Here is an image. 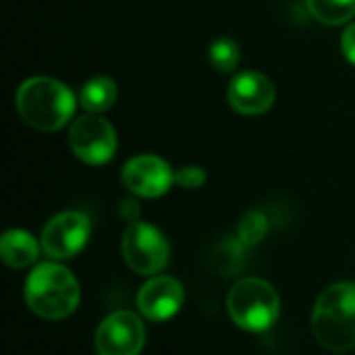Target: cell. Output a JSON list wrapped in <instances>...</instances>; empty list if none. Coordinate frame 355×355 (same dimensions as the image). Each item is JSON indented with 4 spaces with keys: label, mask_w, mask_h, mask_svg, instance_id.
<instances>
[{
    "label": "cell",
    "mask_w": 355,
    "mask_h": 355,
    "mask_svg": "<svg viewBox=\"0 0 355 355\" xmlns=\"http://www.w3.org/2000/svg\"><path fill=\"white\" fill-rule=\"evenodd\" d=\"M15 102L21 119L44 133L62 129L75 112L73 92L52 77L25 79L17 89Z\"/></svg>",
    "instance_id": "obj_1"
},
{
    "label": "cell",
    "mask_w": 355,
    "mask_h": 355,
    "mask_svg": "<svg viewBox=\"0 0 355 355\" xmlns=\"http://www.w3.org/2000/svg\"><path fill=\"white\" fill-rule=\"evenodd\" d=\"M312 333L316 341L335 354L355 347V285L337 283L320 293L312 310Z\"/></svg>",
    "instance_id": "obj_2"
},
{
    "label": "cell",
    "mask_w": 355,
    "mask_h": 355,
    "mask_svg": "<svg viewBox=\"0 0 355 355\" xmlns=\"http://www.w3.org/2000/svg\"><path fill=\"white\" fill-rule=\"evenodd\" d=\"M79 283L73 272L56 262H44L33 268L25 283V302L29 310L46 320H62L79 306Z\"/></svg>",
    "instance_id": "obj_3"
},
{
    "label": "cell",
    "mask_w": 355,
    "mask_h": 355,
    "mask_svg": "<svg viewBox=\"0 0 355 355\" xmlns=\"http://www.w3.org/2000/svg\"><path fill=\"white\" fill-rule=\"evenodd\" d=\"M227 310L233 322L250 333L268 331L281 312V300L275 287L262 279H241L227 297Z\"/></svg>",
    "instance_id": "obj_4"
},
{
    "label": "cell",
    "mask_w": 355,
    "mask_h": 355,
    "mask_svg": "<svg viewBox=\"0 0 355 355\" xmlns=\"http://www.w3.org/2000/svg\"><path fill=\"white\" fill-rule=\"evenodd\" d=\"M171 248L166 237L148 223H131L123 235V258L131 270L150 277L168 264Z\"/></svg>",
    "instance_id": "obj_5"
},
{
    "label": "cell",
    "mask_w": 355,
    "mask_h": 355,
    "mask_svg": "<svg viewBox=\"0 0 355 355\" xmlns=\"http://www.w3.org/2000/svg\"><path fill=\"white\" fill-rule=\"evenodd\" d=\"M69 146L81 162L100 166L114 156L116 133L106 119L96 114H85L71 125Z\"/></svg>",
    "instance_id": "obj_6"
},
{
    "label": "cell",
    "mask_w": 355,
    "mask_h": 355,
    "mask_svg": "<svg viewBox=\"0 0 355 355\" xmlns=\"http://www.w3.org/2000/svg\"><path fill=\"white\" fill-rule=\"evenodd\" d=\"M92 233L89 216L83 212H60L50 218L42 231V252L52 260H69L77 256Z\"/></svg>",
    "instance_id": "obj_7"
},
{
    "label": "cell",
    "mask_w": 355,
    "mask_h": 355,
    "mask_svg": "<svg viewBox=\"0 0 355 355\" xmlns=\"http://www.w3.org/2000/svg\"><path fill=\"white\" fill-rule=\"evenodd\" d=\"M98 355H139L146 343V329L137 314L114 312L102 320L94 337Z\"/></svg>",
    "instance_id": "obj_8"
},
{
    "label": "cell",
    "mask_w": 355,
    "mask_h": 355,
    "mask_svg": "<svg viewBox=\"0 0 355 355\" xmlns=\"http://www.w3.org/2000/svg\"><path fill=\"white\" fill-rule=\"evenodd\" d=\"M123 183L139 198H160L175 183V173L160 156L141 154L123 166Z\"/></svg>",
    "instance_id": "obj_9"
},
{
    "label": "cell",
    "mask_w": 355,
    "mask_h": 355,
    "mask_svg": "<svg viewBox=\"0 0 355 355\" xmlns=\"http://www.w3.org/2000/svg\"><path fill=\"white\" fill-rule=\"evenodd\" d=\"M227 98L235 112L245 116H258L275 104L277 89L266 75L258 71H245L233 77Z\"/></svg>",
    "instance_id": "obj_10"
},
{
    "label": "cell",
    "mask_w": 355,
    "mask_h": 355,
    "mask_svg": "<svg viewBox=\"0 0 355 355\" xmlns=\"http://www.w3.org/2000/svg\"><path fill=\"white\" fill-rule=\"evenodd\" d=\"M181 304L183 287L173 277H154L137 293V308L152 322L173 318L179 312Z\"/></svg>",
    "instance_id": "obj_11"
},
{
    "label": "cell",
    "mask_w": 355,
    "mask_h": 355,
    "mask_svg": "<svg viewBox=\"0 0 355 355\" xmlns=\"http://www.w3.org/2000/svg\"><path fill=\"white\" fill-rule=\"evenodd\" d=\"M40 245L33 235L21 229L6 231L0 239V256L2 262L10 268H25L37 260Z\"/></svg>",
    "instance_id": "obj_12"
},
{
    "label": "cell",
    "mask_w": 355,
    "mask_h": 355,
    "mask_svg": "<svg viewBox=\"0 0 355 355\" xmlns=\"http://www.w3.org/2000/svg\"><path fill=\"white\" fill-rule=\"evenodd\" d=\"M114 100H116V83L110 77H94L79 92V102L89 114H100L108 110L114 104Z\"/></svg>",
    "instance_id": "obj_13"
},
{
    "label": "cell",
    "mask_w": 355,
    "mask_h": 355,
    "mask_svg": "<svg viewBox=\"0 0 355 355\" xmlns=\"http://www.w3.org/2000/svg\"><path fill=\"white\" fill-rule=\"evenodd\" d=\"M306 6L324 25H343L355 15V0H306Z\"/></svg>",
    "instance_id": "obj_14"
},
{
    "label": "cell",
    "mask_w": 355,
    "mask_h": 355,
    "mask_svg": "<svg viewBox=\"0 0 355 355\" xmlns=\"http://www.w3.org/2000/svg\"><path fill=\"white\" fill-rule=\"evenodd\" d=\"M241 52L237 42L229 40V37H220L216 42H212L210 46V62L216 71L220 73H233L239 64Z\"/></svg>",
    "instance_id": "obj_15"
},
{
    "label": "cell",
    "mask_w": 355,
    "mask_h": 355,
    "mask_svg": "<svg viewBox=\"0 0 355 355\" xmlns=\"http://www.w3.org/2000/svg\"><path fill=\"white\" fill-rule=\"evenodd\" d=\"M268 233V218L260 210H252L243 214L237 227V237L243 245H258Z\"/></svg>",
    "instance_id": "obj_16"
},
{
    "label": "cell",
    "mask_w": 355,
    "mask_h": 355,
    "mask_svg": "<svg viewBox=\"0 0 355 355\" xmlns=\"http://www.w3.org/2000/svg\"><path fill=\"white\" fill-rule=\"evenodd\" d=\"M175 183L185 189H196L206 183V171L200 166H183L175 173Z\"/></svg>",
    "instance_id": "obj_17"
},
{
    "label": "cell",
    "mask_w": 355,
    "mask_h": 355,
    "mask_svg": "<svg viewBox=\"0 0 355 355\" xmlns=\"http://www.w3.org/2000/svg\"><path fill=\"white\" fill-rule=\"evenodd\" d=\"M341 50L345 54V58L355 64V23H352L345 31H343V37H341Z\"/></svg>",
    "instance_id": "obj_18"
},
{
    "label": "cell",
    "mask_w": 355,
    "mask_h": 355,
    "mask_svg": "<svg viewBox=\"0 0 355 355\" xmlns=\"http://www.w3.org/2000/svg\"><path fill=\"white\" fill-rule=\"evenodd\" d=\"M121 214L129 220V225L131 223H137V216H139V206L133 202V200H125L123 204H121Z\"/></svg>",
    "instance_id": "obj_19"
}]
</instances>
